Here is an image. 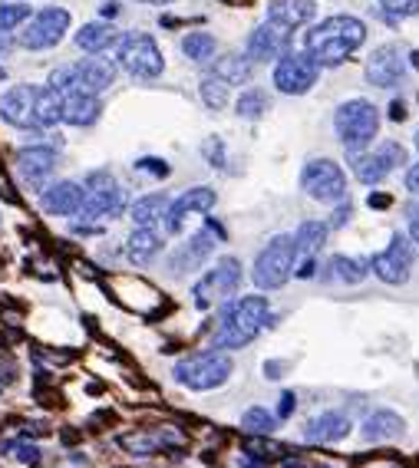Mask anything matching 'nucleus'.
Here are the masks:
<instances>
[{
    "label": "nucleus",
    "instance_id": "46",
    "mask_svg": "<svg viewBox=\"0 0 419 468\" xmlns=\"http://www.w3.org/2000/svg\"><path fill=\"white\" fill-rule=\"evenodd\" d=\"M347 218H350V208L343 204L340 211H337V218H331V225H333V228H340V225H347Z\"/></svg>",
    "mask_w": 419,
    "mask_h": 468
},
{
    "label": "nucleus",
    "instance_id": "13",
    "mask_svg": "<svg viewBox=\"0 0 419 468\" xmlns=\"http://www.w3.org/2000/svg\"><path fill=\"white\" fill-rule=\"evenodd\" d=\"M113 83H116V63L102 60V56H89V60L73 63V89L100 96L102 89H109Z\"/></svg>",
    "mask_w": 419,
    "mask_h": 468
},
{
    "label": "nucleus",
    "instance_id": "17",
    "mask_svg": "<svg viewBox=\"0 0 419 468\" xmlns=\"http://www.w3.org/2000/svg\"><path fill=\"white\" fill-rule=\"evenodd\" d=\"M122 208H126V195L122 188L109 181V185H96V188H86L83 195V218H116L122 215Z\"/></svg>",
    "mask_w": 419,
    "mask_h": 468
},
{
    "label": "nucleus",
    "instance_id": "9",
    "mask_svg": "<svg viewBox=\"0 0 419 468\" xmlns=\"http://www.w3.org/2000/svg\"><path fill=\"white\" fill-rule=\"evenodd\" d=\"M66 30H70V10H63V7H47V10H40L37 17L30 20V26L20 33V43H24L26 50H50V47H56V43L66 37Z\"/></svg>",
    "mask_w": 419,
    "mask_h": 468
},
{
    "label": "nucleus",
    "instance_id": "14",
    "mask_svg": "<svg viewBox=\"0 0 419 468\" xmlns=\"http://www.w3.org/2000/svg\"><path fill=\"white\" fill-rule=\"evenodd\" d=\"M37 86H13L3 92L0 99V119L10 122L17 129H26V126H37L33 122V102H37Z\"/></svg>",
    "mask_w": 419,
    "mask_h": 468
},
{
    "label": "nucleus",
    "instance_id": "30",
    "mask_svg": "<svg viewBox=\"0 0 419 468\" xmlns=\"http://www.w3.org/2000/svg\"><path fill=\"white\" fill-rule=\"evenodd\" d=\"M166 211H168L166 195H145V198L132 204V221H136V228H155V221H162Z\"/></svg>",
    "mask_w": 419,
    "mask_h": 468
},
{
    "label": "nucleus",
    "instance_id": "28",
    "mask_svg": "<svg viewBox=\"0 0 419 468\" xmlns=\"http://www.w3.org/2000/svg\"><path fill=\"white\" fill-rule=\"evenodd\" d=\"M116 40H119V30L109 24H86L83 30L77 33V47L86 53H102L109 50Z\"/></svg>",
    "mask_w": 419,
    "mask_h": 468
},
{
    "label": "nucleus",
    "instance_id": "27",
    "mask_svg": "<svg viewBox=\"0 0 419 468\" xmlns=\"http://www.w3.org/2000/svg\"><path fill=\"white\" fill-rule=\"evenodd\" d=\"M215 248V241H212V234L208 231H198L195 238L182 248V251L172 257V271H191V267L202 264V257H208V251Z\"/></svg>",
    "mask_w": 419,
    "mask_h": 468
},
{
    "label": "nucleus",
    "instance_id": "39",
    "mask_svg": "<svg viewBox=\"0 0 419 468\" xmlns=\"http://www.w3.org/2000/svg\"><path fill=\"white\" fill-rule=\"evenodd\" d=\"M377 152L383 155V162L390 165V168H396L400 162H406V152H403V149H400L396 142H383V145L377 149Z\"/></svg>",
    "mask_w": 419,
    "mask_h": 468
},
{
    "label": "nucleus",
    "instance_id": "44",
    "mask_svg": "<svg viewBox=\"0 0 419 468\" xmlns=\"http://www.w3.org/2000/svg\"><path fill=\"white\" fill-rule=\"evenodd\" d=\"M406 188L413 191V195H419V162L413 165V168H409L406 172Z\"/></svg>",
    "mask_w": 419,
    "mask_h": 468
},
{
    "label": "nucleus",
    "instance_id": "19",
    "mask_svg": "<svg viewBox=\"0 0 419 468\" xmlns=\"http://www.w3.org/2000/svg\"><path fill=\"white\" fill-rule=\"evenodd\" d=\"M17 168H20V175H24L30 185H43V181L53 175V168H56V152H53V149H43V145L20 149V152H17Z\"/></svg>",
    "mask_w": 419,
    "mask_h": 468
},
{
    "label": "nucleus",
    "instance_id": "3",
    "mask_svg": "<svg viewBox=\"0 0 419 468\" xmlns=\"http://www.w3.org/2000/svg\"><path fill=\"white\" fill-rule=\"evenodd\" d=\"M333 129H337L340 142L350 152H363L370 142L377 139V132H380V113H377V106L367 99H350L337 109Z\"/></svg>",
    "mask_w": 419,
    "mask_h": 468
},
{
    "label": "nucleus",
    "instance_id": "6",
    "mask_svg": "<svg viewBox=\"0 0 419 468\" xmlns=\"http://www.w3.org/2000/svg\"><path fill=\"white\" fill-rule=\"evenodd\" d=\"M231 369H235V363H231L228 353L208 350V353H198V356H191V360H182L175 366V380L195 392H205V389L221 386V382H228Z\"/></svg>",
    "mask_w": 419,
    "mask_h": 468
},
{
    "label": "nucleus",
    "instance_id": "41",
    "mask_svg": "<svg viewBox=\"0 0 419 468\" xmlns=\"http://www.w3.org/2000/svg\"><path fill=\"white\" fill-rule=\"evenodd\" d=\"M13 452H17V458H20V462H30V465H37V462H40V455H37V445H26V442H20V445H13Z\"/></svg>",
    "mask_w": 419,
    "mask_h": 468
},
{
    "label": "nucleus",
    "instance_id": "45",
    "mask_svg": "<svg viewBox=\"0 0 419 468\" xmlns=\"http://www.w3.org/2000/svg\"><path fill=\"white\" fill-rule=\"evenodd\" d=\"M390 204H393L390 195H380V191H373V195H370V208H390Z\"/></svg>",
    "mask_w": 419,
    "mask_h": 468
},
{
    "label": "nucleus",
    "instance_id": "47",
    "mask_svg": "<svg viewBox=\"0 0 419 468\" xmlns=\"http://www.w3.org/2000/svg\"><path fill=\"white\" fill-rule=\"evenodd\" d=\"M390 115H393L396 122H400V119H406V106H403V102H393V106H390Z\"/></svg>",
    "mask_w": 419,
    "mask_h": 468
},
{
    "label": "nucleus",
    "instance_id": "25",
    "mask_svg": "<svg viewBox=\"0 0 419 468\" xmlns=\"http://www.w3.org/2000/svg\"><path fill=\"white\" fill-rule=\"evenodd\" d=\"M350 168H354V175L363 181V185H380L383 178L390 175L393 168L383 162L380 152H354L350 159Z\"/></svg>",
    "mask_w": 419,
    "mask_h": 468
},
{
    "label": "nucleus",
    "instance_id": "4",
    "mask_svg": "<svg viewBox=\"0 0 419 468\" xmlns=\"http://www.w3.org/2000/svg\"><path fill=\"white\" fill-rule=\"evenodd\" d=\"M294 257H297V244H294L291 234H278L264 244V251L258 254L251 271L254 287L261 291H278L284 280L294 274Z\"/></svg>",
    "mask_w": 419,
    "mask_h": 468
},
{
    "label": "nucleus",
    "instance_id": "36",
    "mask_svg": "<svg viewBox=\"0 0 419 468\" xmlns=\"http://www.w3.org/2000/svg\"><path fill=\"white\" fill-rule=\"evenodd\" d=\"M267 92L264 89H248L242 99H238V115L242 119H261V115L267 113Z\"/></svg>",
    "mask_w": 419,
    "mask_h": 468
},
{
    "label": "nucleus",
    "instance_id": "10",
    "mask_svg": "<svg viewBox=\"0 0 419 468\" xmlns=\"http://www.w3.org/2000/svg\"><path fill=\"white\" fill-rule=\"evenodd\" d=\"M320 66L307 56V53H284L274 66V86L287 96H301L317 83Z\"/></svg>",
    "mask_w": 419,
    "mask_h": 468
},
{
    "label": "nucleus",
    "instance_id": "1",
    "mask_svg": "<svg viewBox=\"0 0 419 468\" xmlns=\"http://www.w3.org/2000/svg\"><path fill=\"white\" fill-rule=\"evenodd\" d=\"M367 40V26L356 17H331L324 24L310 26L304 33V53L317 66H337L343 60H350V53L360 50V43Z\"/></svg>",
    "mask_w": 419,
    "mask_h": 468
},
{
    "label": "nucleus",
    "instance_id": "32",
    "mask_svg": "<svg viewBox=\"0 0 419 468\" xmlns=\"http://www.w3.org/2000/svg\"><path fill=\"white\" fill-rule=\"evenodd\" d=\"M215 50H218V40L212 33H205V30H195V33H189L182 40V53L189 56L191 63H208L215 56Z\"/></svg>",
    "mask_w": 419,
    "mask_h": 468
},
{
    "label": "nucleus",
    "instance_id": "38",
    "mask_svg": "<svg viewBox=\"0 0 419 468\" xmlns=\"http://www.w3.org/2000/svg\"><path fill=\"white\" fill-rule=\"evenodd\" d=\"M30 17L26 3H0V33H10L13 26H20Z\"/></svg>",
    "mask_w": 419,
    "mask_h": 468
},
{
    "label": "nucleus",
    "instance_id": "33",
    "mask_svg": "<svg viewBox=\"0 0 419 468\" xmlns=\"http://www.w3.org/2000/svg\"><path fill=\"white\" fill-rule=\"evenodd\" d=\"M244 432H254V435H271V432L278 429V419L271 416L267 409H261V405H254V409H248L242 419Z\"/></svg>",
    "mask_w": 419,
    "mask_h": 468
},
{
    "label": "nucleus",
    "instance_id": "11",
    "mask_svg": "<svg viewBox=\"0 0 419 468\" xmlns=\"http://www.w3.org/2000/svg\"><path fill=\"white\" fill-rule=\"evenodd\" d=\"M238 284H242V264L235 257H225L195 284V304L212 307L215 300H225L228 293L238 291Z\"/></svg>",
    "mask_w": 419,
    "mask_h": 468
},
{
    "label": "nucleus",
    "instance_id": "12",
    "mask_svg": "<svg viewBox=\"0 0 419 468\" xmlns=\"http://www.w3.org/2000/svg\"><path fill=\"white\" fill-rule=\"evenodd\" d=\"M287 43H291V30L274 24V20H267V24H261L248 37V56H251V63H267V60L284 56Z\"/></svg>",
    "mask_w": 419,
    "mask_h": 468
},
{
    "label": "nucleus",
    "instance_id": "8",
    "mask_svg": "<svg viewBox=\"0 0 419 468\" xmlns=\"http://www.w3.org/2000/svg\"><path fill=\"white\" fill-rule=\"evenodd\" d=\"M413 261H416V248L406 234H393L386 251H380L370 264L377 271V277L383 284H406L409 274H413Z\"/></svg>",
    "mask_w": 419,
    "mask_h": 468
},
{
    "label": "nucleus",
    "instance_id": "16",
    "mask_svg": "<svg viewBox=\"0 0 419 468\" xmlns=\"http://www.w3.org/2000/svg\"><path fill=\"white\" fill-rule=\"evenodd\" d=\"M215 204V191L212 188H189V191H182L175 202L168 204V211H166V228L172 231V234H178L182 231V225H185V218L191 215V211H208Z\"/></svg>",
    "mask_w": 419,
    "mask_h": 468
},
{
    "label": "nucleus",
    "instance_id": "20",
    "mask_svg": "<svg viewBox=\"0 0 419 468\" xmlns=\"http://www.w3.org/2000/svg\"><path fill=\"white\" fill-rule=\"evenodd\" d=\"M317 17V3L314 0H274L267 7V20L287 26V30H297V26H307Z\"/></svg>",
    "mask_w": 419,
    "mask_h": 468
},
{
    "label": "nucleus",
    "instance_id": "24",
    "mask_svg": "<svg viewBox=\"0 0 419 468\" xmlns=\"http://www.w3.org/2000/svg\"><path fill=\"white\" fill-rule=\"evenodd\" d=\"M251 56H244V53H228V56H218L215 60V73L218 79H225L228 86H242L251 79Z\"/></svg>",
    "mask_w": 419,
    "mask_h": 468
},
{
    "label": "nucleus",
    "instance_id": "5",
    "mask_svg": "<svg viewBox=\"0 0 419 468\" xmlns=\"http://www.w3.org/2000/svg\"><path fill=\"white\" fill-rule=\"evenodd\" d=\"M116 60L126 70L129 76L136 79H155L162 76L166 70V60H162V50L149 33H126V37L116 40Z\"/></svg>",
    "mask_w": 419,
    "mask_h": 468
},
{
    "label": "nucleus",
    "instance_id": "35",
    "mask_svg": "<svg viewBox=\"0 0 419 468\" xmlns=\"http://www.w3.org/2000/svg\"><path fill=\"white\" fill-rule=\"evenodd\" d=\"M419 13V0H380V17L386 24H400Z\"/></svg>",
    "mask_w": 419,
    "mask_h": 468
},
{
    "label": "nucleus",
    "instance_id": "22",
    "mask_svg": "<svg viewBox=\"0 0 419 468\" xmlns=\"http://www.w3.org/2000/svg\"><path fill=\"white\" fill-rule=\"evenodd\" d=\"M350 435V422L340 416V412H324V416H317L314 422H307L304 426V439H310V442H340V439H347Z\"/></svg>",
    "mask_w": 419,
    "mask_h": 468
},
{
    "label": "nucleus",
    "instance_id": "26",
    "mask_svg": "<svg viewBox=\"0 0 419 468\" xmlns=\"http://www.w3.org/2000/svg\"><path fill=\"white\" fill-rule=\"evenodd\" d=\"M33 122L37 126H56V122H63V92H56L53 86L40 89L37 102H33Z\"/></svg>",
    "mask_w": 419,
    "mask_h": 468
},
{
    "label": "nucleus",
    "instance_id": "7",
    "mask_svg": "<svg viewBox=\"0 0 419 468\" xmlns=\"http://www.w3.org/2000/svg\"><path fill=\"white\" fill-rule=\"evenodd\" d=\"M301 188L310 195V198H317V202H343V195H347V175H343V168L331 159H314V162L304 165V172H301Z\"/></svg>",
    "mask_w": 419,
    "mask_h": 468
},
{
    "label": "nucleus",
    "instance_id": "29",
    "mask_svg": "<svg viewBox=\"0 0 419 468\" xmlns=\"http://www.w3.org/2000/svg\"><path fill=\"white\" fill-rule=\"evenodd\" d=\"M159 251H162V238H159L152 228H136L132 231V238H129V244H126V254L136 261V264L152 261Z\"/></svg>",
    "mask_w": 419,
    "mask_h": 468
},
{
    "label": "nucleus",
    "instance_id": "23",
    "mask_svg": "<svg viewBox=\"0 0 419 468\" xmlns=\"http://www.w3.org/2000/svg\"><path fill=\"white\" fill-rule=\"evenodd\" d=\"M403 419L390 412V409H377L373 416L363 422V439L367 442H386V439H400L403 435Z\"/></svg>",
    "mask_w": 419,
    "mask_h": 468
},
{
    "label": "nucleus",
    "instance_id": "2",
    "mask_svg": "<svg viewBox=\"0 0 419 468\" xmlns=\"http://www.w3.org/2000/svg\"><path fill=\"white\" fill-rule=\"evenodd\" d=\"M271 310H267L264 297H242L238 304H231L221 316V323L215 330V346L221 350H242L261 333L264 327H271Z\"/></svg>",
    "mask_w": 419,
    "mask_h": 468
},
{
    "label": "nucleus",
    "instance_id": "51",
    "mask_svg": "<svg viewBox=\"0 0 419 468\" xmlns=\"http://www.w3.org/2000/svg\"><path fill=\"white\" fill-rule=\"evenodd\" d=\"M416 149H419V136H416Z\"/></svg>",
    "mask_w": 419,
    "mask_h": 468
},
{
    "label": "nucleus",
    "instance_id": "18",
    "mask_svg": "<svg viewBox=\"0 0 419 468\" xmlns=\"http://www.w3.org/2000/svg\"><path fill=\"white\" fill-rule=\"evenodd\" d=\"M83 195H86V188H79L77 181H56V185H50L40 195V204H43L47 215L66 218V215H77L83 208Z\"/></svg>",
    "mask_w": 419,
    "mask_h": 468
},
{
    "label": "nucleus",
    "instance_id": "42",
    "mask_svg": "<svg viewBox=\"0 0 419 468\" xmlns=\"http://www.w3.org/2000/svg\"><path fill=\"white\" fill-rule=\"evenodd\" d=\"M294 405H297L294 392H284V396H280V403H278V416H280V419H287V416L294 412Z\"/></svg>",
    "mask_w": 419,
    "mask_h": 468
},
{
    "label": "nucleus",
    "instance_id": "34",
    "mask_svg": "<svg viewBox=\"0 0 419 468\" xmlns=\"http://www.w3.org/2000/svg\"><path fill=\"white\" fill-rule=\"evenodd\" d=\"M228 83L225 79H218L215 73L212 76H205L202 79V99L208 102V109H225L228 106Z\"/></svg>",
    "mask_w": 419,
    "mask_h": 468
},
{
    "label": "nucleus",
    "instance_id": "15",
    "mask_svg": "<svg viewBox=\"0 0 419 468\" xmlns=\"http://www.w3.org/2000/svg\"><path fill=\"white\" fill-rule=\"evenodd\" d=\"M403 73H406L403 56H400V50H393V47H380V50H373V56L367 60V79L380 89L400 86Z\"/></svg>",
    "mask_w": 419,
    "mask_h": 468
},
{
    "label": "nucleus",
    "instance_id": "21",
    "mask_svg": "<svg viewBox=\"0 0 419 468\" xmlns=\"http://www.w3.org/2000/svg\"><path fill=\"white\" fill-rule=\"evenodd\" d=\"M100 99L93 92H83V89H70L63 92V122L70 126H93L100 119Z\"/></svg>",
    "mask_w": 419,
    "mask_h": 468
},
{
    "label": "nucleus",
    "instance_id": "43",
    "mask_svg": "<svg viewBox=\"0 0 419 468\" xmlns=\"http://www.w3.org/2000/svg\"><path fill=\"white\" fill-rule=\"evenodd\" d=\"M205 152L212 155V165H215V168H221V165H225V162H221V142H218V139L205 142Z\"/></svg>",
    "mask_w": 419,
    "mask_h": 468
},
{
    "label": "nucleus",
    "instance_id": "40",
    "mask_svg": "<svg viewBox=\"0 0 419 468\" xmlns=\"http://www.w3.org/2000/svg\"><path fill=\"white\" fill-rule=\"evenodd\" d=\"M136 168H139V172H149V175H155V178L168 175V165L162 162V159H142V162H136Z\"/></svg>",
    "mask_w": 419,
    "mask_h": 468
},
{
    "label": "nucleus",
    "instance_id": "48",
    "mask_svg": "<svg viewBox=\"0 0 419 468\" xmlns=\"http://www.w3.org/2000/svg\"><path fill=\"white\" fill-rule=\"evenodd\" d=\"M409 241L419 248V221H413V225H409Z\"/></svg>",
    "mask_w": 419,
    "mask_h": 468
},
{
    "label": "nucleus",
    "instance_id": "50",
    "mask_svg": "<svg viewBox=\"0 0 419 468\" xmlns=\"http://www.w3.org/2000/svg\"><path fill=\"white\" fill-rule=\"evenodd\" d=\"M139 3H155V7H162V3H172V0H139Z\"/></svg>",
    "mask_w": 419,
    "mask_h": 468
},
{
    "label": "nucleus",
    "instance_id": "37",
    "mask_svg": "<svg viewBox=\"0 0 419 468\" xmlns=\"http://www.w3.org/2000/svg\"><path fill=\"white\" fill-rule=\"evenodd\" d=\"M333 274L340 280H347V284H360V280L367 277V264L363 261H354V257H347V254H337L331 261Z\"/></svg>",
    "mask_w": 419,
    "mask_h": 468
},
{
    "label": "nucleus",
    "instance_id": "31",
    "mask_svg": "<svg viewBox=\"0 0 419 468\" xmlns=\"http://www.w3.org/2000/svg\"><path fill=\"white\" fill-rule=\"evenodd\" d=\"M324 241H327V225L324 221H304L297 228V234H294V244H297V251L304 257H314L324 248Z\"/></svg>",
    "mask_w": 419,
    "mask_h": 468
},
{
    "label": "nucleus",
    "instance_id": "49",
    "mask_svg": "<svg viewBox=\"0 0 419 468\" xmlns=\"http://www.w3.org/2000/svg\"><path fill=\"white\" fill-rule=\"evenodd\" d=\"M116 13H119V7H116V3H106V7H102V17H116Z\"/></svg>",
    "mask_w": 419,
    "mask_h": 468
}]
</instances>
